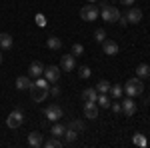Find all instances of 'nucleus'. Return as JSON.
<instances>
[{
  "label": "nucleus",
  "mask_w": 150,
  "mask_h": 148,
  "mask_svg": "<svg viewBox=\"0 0 150 148\" xmlns=\"http://www.w3.org/2000/svg\"><path fill=\"white\" fill-rule=\"evenodd\" d=\"M110 86H112V84H110L108 80H100V82L96 84V92H98V94H108V92H110Z\"/></svg>",
  "instance_id": "obj_24"
},
{
  "label": "nucleus",
  "mask_w": 150,
  "mask_h": 148,
  "mask_svg": "<svg viewBox=\"0 0 150 148\" xmlns=\"http://www.w3.org/2000/svg\"><path fill=\"white\" fill-rule=\"evenodd\" d=\"M136 76H138V78H148L150 76V66L148 64H138V66H136Z\"/></svg>",
  "instance_id": "obj_23"
},
{
  "label": "nucleus",
  "mask_w": 150,
  "mask_h": 148,
  "mask_svg": "<svg viewBox=\"0 0 150 148\" xmlns=\"http://www.w3.org/2000/svg\"><path fill=\"white\" fill-rule=\"evenodd\" d=\"M28 144H30L32 148H40L42 144H44L42 134H40V132H30V134H28Z\"/></svg>",
  "instance_id": "obj_15"
},
{
  "label": "nucleus",
  "mask_w": 150,
  "mask_h": 148,
  "mask_svg": "<svg viewBox=\"0 0 150 148\" xmlns=\"http://www.w3.org/2000/svg\"><path fill=\"white\" fill-rule=\"evenodd\" d=\"M124 88V92H126L130 98H134V96H140L142 92H144V82H142V78H128V82L122 86Z\"/></svg>",
  "instance_id": "obj_2"
},
{
  "label": "nucleus",
  "mask_w": 150,
  "mask_h": 148,
  "mask_svg": "<svg viewBox=\"0 0 150 148\" xmlns=\"http://www.w3.org/2000/svg\"><path fill=\"white\" fill-rule=\"evenodd\" d=\"M98 16H100V10H98V6L92 4V2L80 8V18H82V20H86V22H94Z\"/></svg>",
  "instance_id": "obj_3"
},
{
  "label": "nucleus",
  "mask_w": 150,
  "mask_h": 148,
  "mask_svg": "<svg viewBox=\"0 0 150 148\" xmlns=\"http://www.w3.org/2000/svg\"><path fill=\"white\" fill-rule=\"evenodd\" d=\"M36 22H38V26H44V16H42V14H38V16H36Z\"/></svg>",
  "instance_id": "obj_33"
},
{
  "label": "nucleus",
  "mask_w": 150,
  "mask_h": 148,
  "mask_svg": "<svg viewBox=\"0 0 150 148\" xmlns=\"http://www.w3.org/2000/svg\"><path fill=\"white\" fill-rule=\"evenodd\" d=\"M12 44H14L12 36L8 32H0V50H10Z\"/></svg>",
  "instance_id": "obj_14"
},
{
  "label": "nucleus",
  "mask_w": 150,
  "mask_h": 148,
  "mask_svg": "<svg viewBox=\"0 0 150 148\" xmlns=\"http://www.w3.org/2000/svg\"><path fill=\"white\" fill-rule=\"evenodd\" d=\"M132 142H134L136 146H140V148H144L146 144H148V140H146V136H144V134H140V132H136V134L132 136Z\"/></svg>",
  "instance_id": "obj_25"
},
{
  "label": "nucleus",
  "mask_w": 150,
  "mask_h": 148,
  "mask_svg": "<svg viewBox=\"0 0 150 148\" xmlns=\"http://www.w3.org/2000/svg\"><path fill=\"white\" fill-rule=\"evenodd\" d=\"M44 116H46L50 122H58V120L64 116V112H62V108H60L58 104H48V108L44 110Z\"/></svg>",
  "instance_id": "obj_5"
},
{
  "label": "nucleus",
  "mask_w": 150,
  "mask_h": 148,
  "mask_svg": "<svg viewBox=\"0 0 150 148\" xmlns=\"http://www.w3.org/2000/svg\"><path fill=\"white\" fill-rule=\"evenodd\" d=\"M96 98H98L96 88H84L82 90V100L84 102H96Z\"/></svg>",
  "instance_id": "obj_17"
},
{
  "label": "nucleus",
  "mask_w": 150,
  "mask_h": 148,
  "mask_svg": "<svg viewBox=\"0 0 150 148\" xmlns=\"http://www.w3.org/2000/svg\"><path fill=\"white\" fill-rule=\"evenodd\" d=\"M110 106H112V112L114 114H122V104L120 102H110Z\"/></svg>",
  "instance_id": "obj_31"
},
{
  "label": "nucleus",
  "mask_w": 150,
  "mask_h": 148,
  "mask_svg": "<svg viewBox=\"0 0 150 148\" xmlns=\"http://www.w3.org/2000/svg\"><path fill=\"white\" fill-rule=\"evenodd\" d=\"M60 68L64 70V72L74 70L76 68V56L74 54H62V58H60Z\"/></svg>",
  "instance_id": "obj_8"
},
{
  "label": "nucleus",
  "mask_w": 150,
  "mask_h": 148,
  "mask_svg": "<svg viewBox=\"0 0 150 148\" xmlns=\"http://www.w3.org/2000/svg\"><path fill=\"white\" fill-rule=\"evenodd\" d=\"M102 50H104V54H108V56H116L118 54V44H116L114 40H104L102 42Z\"/></svg>",
  "instance_id": "obj_13"
},
{
  "label": "nucleus",
  "mask_w": 150,
  "mask_h": 148,
  "mask_svg": "<svg viewBox=\"0 0 150 148\" xmlns=\"http://www.w3.org/2000/svg\"><path fill=\"white\" fill-rule=\"evenodd\" d=\"M68 128L76 130V132H82V130H84V122H82V120H78V118H76V120H70V122H68Z\"/></svg>",
  "instance_id": "obj_27"
},
{
  "label": "nucleus",
  "mask_w": 150,
  "mask_h": 148,
  "mask_svg": "<svg viewBox=\"0 0 150 148\" xmlns=\"http://www.w3.org/2000/svg\"><path fill=\"white\" fill-rule=\"evenodd\" d=\"M42 146H46V148H60V146H64V142H62L60 138H54V136H52V138H48Z\"/></svg>",
  "instance_id": "obj_26"
},
{
  "label": "nucleus",
  "mask_w": 150,
  "mask_h": 148,
  "mask_svg": "<svg viewBox=\"0 0 150 148\" xmlns=\"http://www.w3.org/2000/svg\"><path fill=\"white\" fill-rule=\"evenodd\" d=\"M108 94H110L114 100H120V98H122V94H124V88H122V84H112Z\"/></svg>",
  "instance_id": "obj_19"
},
{
  "label": "nucleus",
  "mask_w": 150,
  "mask_h": 148,
  "mask_svg": "<svg viewBox=\"0 0 150 148\" xmlns=\"http://www.w3.org/2000/svg\"><path fill=\"white\" fill-rule=\"evenodd\" d=\"M88 2H92V4H96V2H98V0H88Z\"/></svg>",
  "instance_id": "obj_36"
},
{
  "label": "nucleus",
  "mask_w": 150,
  "mask_h": 148,
  "mask_svg": "<svg viewBox=\"0 0 150 148\" xmlns=\"http://www.w3.org/2000/svg\"><path fill=\"white\" fill-rule=\"evenodd\" d=\"M118 24H120V26H126V24H128L126 16H122V14H120V18H118Z\"/></svg>",
  "instance_id": "obj_34"
},
{
  "label": "nucleus",
  "mask_w": 150,
  "mask_h": 148,
  "mask_svg": "<svg viewBox=\"0 0 150 148\" xmlns=\"http://www.w3.org/2000/svg\"><path fill=\"white\" fill-rule=\"evenodd\" d=\"M24 122V112H22V108H14L10 114H8V118H6V126L8 128H20Z\"/></svg>",
  "instance_id": "obj_4"
},
{
  "label": "nucleus",
  "mask_w": 150,
  "mask_h": 148,
  "mask_svg": "<svg viewBox=\"0 0 150 148\" xmlns=\"http://www.w3.org/2000/svg\"><path fill=\"white\" fill-rule=\"evenodd\" d=\"M100 16H102L104 22H118V18H120V12L116 6L112 4H108V2H100Z\"/></svg>",
  "instance_id": "obj_1"
},
{
  "label": "nucleus",
  "mask_w": 150,
  "mask_h": 148,
  "mask_svg": "<svg viewBox=\"0 0 150 148\" xmlns=\"http://www.w3.org/2000/svg\"><path fill=\"white\" fill-rule=\"evenodd\" d=\"M72 54H74V56H82V54H84V46L82 44H74L72 46Z\"/></svg>",
  "instance_id": "obj_30"
},
{
  "label": "nucleus",
  "mask_w": 150,
  "mask_h": 148,
  "mask_svg": "<svg viewBox=\"0 0 150 148\" xmlns=\"http://www.w3.org/2000/svg\"><path fill=\"white\" fill-rule=\"evenodd\" d=\"M78 74H80V78H90V74H92V70L88 68V66H80V70H78Z\"/></svg>",
  "instance_id": "obj_29"
},
{
  "label": "nucleus",
  "mask_w": 150,
  "mask_h": 148,
  "mask_svg": "<svg viewBox=\"0 0 150 148\" xmlns=\"http://www.w3.org/2000/svg\"><path fill=\"white\" fill-rule=\"evenodd\" d=\"M28 76L34 80V78H40V76H44V64L42 62H32L30 66H28Z\"/></svg>",
  "instance_id": "obj_10"
},
{
  "label": "nucleus",
  "mask_w": 150,
  "mask_h": 148,
  "mask_svg": "<svg viewBox=\"0 0 150 148\" xmlns=\"http://www.w3.org/2000/svg\"><path fill=\"white\" fill-rule=\"evenodd\" d=\"M78 134H80V132H76V130H72V128H68V126H66V130H64V142H66V144H74V142H76V138H78Z\"/></svg>",
  "instance_id": "obj_18"
},
{
  "label": "nucleus",
  "mask_w": 150,
  "mask_h": 148,
  "mask_svg": "<svg viewBox=\"0 0 150 148\" xmlns=\"http://www.w3.org/2000/svg\"><path fill=\"white\" fill-rule=\"evenodd\" d=\"M46 46L50 48V50H60V48H62V40H60L58 36H48Z\"/></svg>",
  "instance_id": "obj_21"
},
{
  "label": "nucleus",
  "mask_w": 150,
  "mask_h": 148,
  "mask_svg": "<svg viewBox=\"0 0 150 148\" xmlns=\"http://www.w3.org/2000/svg\"><path fill=\"white\" fill-rule=\"evenodd\" d=\"M120 104H122V114H126V116H132V114L136 112V102H134L130 96H128V98H124V100H122Z\"/></svg>",
  "instance_id": "obj_12"
},
{
  "label": "nucleus",
  "mask_w": 150,
  "mask_h": 148,
  "mask_svg": "<svg viewBox=\"0 0 150 148\" xmlns=\"http://www.w3.org/2000/svg\"><path fill=\"white\" fill-rule=\"evenodd\" d=\"M64 130H66V126H64V124L54 122V126L50 128V134H52L54 138H62V136H64Z\"/></svg>",
  "instance_id": "obj_20"
},
{
  "label": "nucleus",
  "mask_w": 150,
  "mask_h": 148,
  "mask_svg": "<svg viewBox=\"0 0 150 148\" xmlns=\"http://www.w3.org/2000/svg\"><path fill=\"white\" fill-rule=\"evenodd\" d=\"M48 96V88H40V86H36L34 82H32V86H30V98H32V102H44Z\"/></svg>",
  "instance_id": "obj_6"
},
{
  "label": "nucleus",
  "mask_w": 150,
  "mask_h": 148,
  "mask_svg": "<svg viewBox=\"0 0 150 148\" xmlns=\"http://www.w3.org/2000/svg\"><path fill=\"white\" fill-rule=\"evenodd\" d=\"M50 94H52L54 98H56V96H60V88H58V86H52V88H50Z\"/></svg>",
  "instance_id": "obj_32"
},
{
  "label": "nucleus",
  "mask_w": 150,
  "mask_h": 148,
  "mask_svg": "<svg viewBox=\"0 0 150 148\" xmlns=\"http://www.w3.org/2000/svg\"><path fill=\"white\" fill-rule=\"evenodd\" d=\"M32 86V78L30 76H18L16 78V88L18 90H30Z\"/></svg>",
  "instance_id": "obj_16"
},
{
  "label": "nucleus",
  "mask_w": 150,
  "mask_h": 148,
  "mask_svg": "<svg viewBox=\"0 0 150 148\" xmlns=\"http://www.w3.org/2000/svg\"><path fill=\"white\" fill-rule=\"evenodd\" d=\"M110 94H98V98H96V104H98V108H110Z\"/></svg>",
  "instance_id": "obj_22"
},
{
  "label": "nucleus",
  "mask_w": 150,
  "mask_h": 148,
  "mask_svg": "<svg viewBox=\"0 0 150 148\" xmlns=\"http://www.w3.org/2000/svg\"><path fill=\"white\" fill-rule=\"evenodd\" d=\"M0 64H2V54H0Z\"/></svg>",
  "instance_id": "obj_37"
},
{
  "label": "nucleus",
  "mask_w": 150,
  "mask_h": 148,
  "mask_svg": "<svg viewBox=\"0 0 150 148\" xmlns=\"http://www.w3.org/2000/svg\"><path fill=\"white\" fill-rule=\"evenodd\" d=\"M120 4H122V6H132L134 0H120Z\"/></svg>",
  "instance_id": "obj_35"
},
{
  "label": "nucleus",
  "mask_w": 150,
  "mask_h": 148,
  "mask_svg": "<svg viewBox=\"0 0 150 148\" xmlns=\"http://www.w3.org/2000/svg\"><path fill=\"white\" fill-rule=\"evenodd\" d=\"M124 16H126L128 24H138L140 20H142V10H140V8H136V6H130Z\"/></svg>",
  "instance_id": "obj_9"
},
{
  "label": "nucleus",
  "mask_w": 150,
  "mask_h": 148,
  "mask_svg": "<svg viewBox=\"0 0 150 148\" xmlns=\"http://www.w3.org/2000/svg\"><path fill=\"white\" fill-rule=\"evenodd\" d=\"M84 116L90 118V120H96L98 118V104L96 102H84Z\"/></svg>",
  "instance_id": "obj_11"
},
{
  "label": "nucleus",
  "mask_w": 150,
  "mask_h": 148,
  "mask_svg": "<svg viewBox=\"0 0 150 148\" xmlns=\"http://www.w3.org/2000/svg\"><path fill=\"white\" fill-rule=\"evenodd\" d=\"M94 40H96V42H104V40H106V30H104V28H96V30H94Z\"/></svg>",
  "instance_id": "obj_28"
},
{
  "label": "nucleus",
  "mask_w": 150,
  "mask_h": 148,
  "mask_svg": "<svg viewBox=\"0 0 150 148\" xmlns=\"http://www.w3.org/2000/svg\"><path fill=\"white\" fill-rule=\"evenodd\" d=\"M60 74H62V68L60 66H44V78L48 82H58L60 80Z\"/></svg>",
  "instance_id": "obj_7"
}]
</instances>
